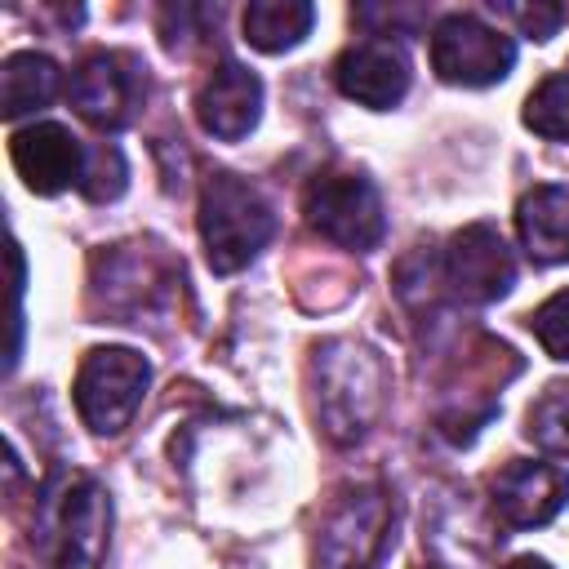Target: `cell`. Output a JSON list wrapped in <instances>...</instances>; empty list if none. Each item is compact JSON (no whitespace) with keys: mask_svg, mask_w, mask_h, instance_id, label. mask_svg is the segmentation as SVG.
Listing matches in <instances>:
<instances>
[{"mask_svg":"<svg viewBox=\"0 0 569 569\" xmlns=\"http://www.w3.org/2000/svg\"><path fill=\"white\" fill-rule=\"evenodd\" d=\"M111 538V502L84 471H58L40 489L36 547L49 569H102Z\"/></svg>","mask_w":569,"mask_h":569,"instance_id":"obj_1","label":"cell"},{"mask_svg":"<svg viewBox=\"0 0 569 569\" xmlns=\"http://www.w3.org/2000/svg\"><path fill=\"white\" fill-rule=\"evenodd\" d=\"M387 396V369L373 347L333 338L316 351V418L329 440L351 445L369 431Z\"/></svg>","mask_w":569,"mask_h":569,"instance_id":"obj_2","label":"cell"},{"mask_svg":"<svg viewBox=\"0 0 569 569\" xmlns=\"http://www.w3.org/2000/svg\"><path fill=\"white\" fill-rule=\"evenodd\" d=\"M271 231H276V213L253 182H244L227 169L204 178V187H200V240H204V258L218 276L249 267L258 258V249L271 240Z\"/></svg>","mask_w":569,"mask_h":569,"instance_id":"obj_3","label":"cell"},{"mask_svg":"<svg viewBox=\"0 0 569 569\" xmlns=\"http://www.w3.org/2000/svg\"><path fill=\"white\" fill-rule=\"evenodd\" d=\"M396 502L382 485H351L333 498L316 533V569H382L391 551Z\"/></svg>","mask_w":569,"mask_h":569,"instance_id":"obj_4","label":"cell"},{"mask_svg":"<svg viewBox=\"0 0 569 569\" xmlns=\"http://www.w3.org/2000/svg\"><path fill=\"white\" fill-rule=\"evenodd\" d=\"M151 382V365L133 347H93L76 369V413L89 431L116 436L138 413Z\"/></svg>","mask_w":569,"mask_h":569,"instance_id":"obj_5","label":"cell"},{"mask_svg":"<svg viewBox=\"0 0 569 569\" xmlns=\"http://www.w3.org/2000/svg\"><path fill=\"white\" fill-rule=\"evenodd\" d=\"M302 213L311 222V231H320L325 240L342 244V249H373L387 231L382 218V196L365 173H316L302 191Z\"/></svg>","mask_w":569,"mask_h":569,"instance_id":"obj_6","label":"cell"},{"mask_svg":"<svg viewBox=\"0 0 569 569\" xmlns=\"http://www.w3.org/2000/svg\"><path fill=\"white\" fill-rule=\"evenodd\" d=\"M511 67H516V40L480 22L476 13H445L431 27V71L445 84L485 89L507 80Z\"/></svg>","mask_w":569,"mask_h":569,"instance_id":"obj_7","label":"cell"},{"mask_svg":"<svg viewBox=\"0 0 569 569\" xmlns=\"http://www.w3.org/2000/svg\"><path fill=\"white\" fill-rule=\"evenodd\" d=\"M440 280L449 284V293L458 302H471V307H489V302L507 298L516 284V258H511L502 231L489 222H471V227L453 231L440 253Z\"/></svg>","mask_w":569,"mask_h":569,"instance_id":"obj_8","label":"cell"},{"mask_svg":"<svg viewBox=\"0 0 569 569\" xmlns=\"http://www.w3.org/2000/svg\"><path fill=\"white\" fill-rule=\"evenodd\" d=\"M333 80H338L342 98H351L369 111H391L409 93V58L396 40L365 36L338 53Z\"/></svg>","mask_w":569,"mask_h":569,"instance_id":"obj_9","label":"cell"},{"mask_svg":"<svg viewBox=\"0 0 569 569\" xmlns=\"http://www.w3.org/2000/svg\"><path fill=\"white\" fill-rule=\"evenodd\" d=\"M569 502V471L556 462H507L489 485V507L507 529H538Z\"/></svg>","mask_w":569,"mask_h":569,"instance_id":"obj_10","label":"cell"},{"mask_svg":"<svg viewBox=\"0 0 569 569\" xmlns=\"http://www.w3.org/2000/svg\"><path fill=\"white\" fill-rule=\"evenodd\" d=\"M67 98H71L76 116L89 120L93 129H102V133L120 129L133 111V98H138L133 62L124 53H111V49L84 53L67 80Z\"/></svg>","mask_w":569,"mask_h":569,"instance_id":"obj_11","label":"cell"},{"mask_svg":"<svg viewBox=\"0 0 569 569\" xmlns=\"http://www.w3.org/2000/svg\"><path fill=\"white\" fill-rule=\"evenodd\" d=\"M9 160H13L18 178L27 182V191H36V196H58L71 182H80V173H84V147L71 138V129H62L53 120L13 129Z\"/></svg>","mask_w":569,"mask_h":569,"instance_id":"obj_12","label":"cell"},{"mask_svg":"<svg viewBox=\"0 0 569 569\" xmlns=\"http://www.w3.org/2000/svg\"><path fill=\"white\" fill-rule=\"evenodd\" d=\"M258 116H262V80L244 62L222 58L209 71V80L200 84V93H196L200 129L222 138V142H240V138L253 133Z\"/></svg>","mask_w":569,"mask_h":569,"instance_id":"obj_13","label":"cell"},{"mask_svg":"<svg viewBox=\"0 0 569 569\" xmlns=\"http://www.w3.org/2000/svg\"><path fill=\"white\" fill-rule=\"evenodd\" d=\"M516 231L533 262L542 267L569 262V187L542 182L525 191L516 204Z\"/></svg>","mask_w":569,"mask_h":569,"instance_id":"obj_14","label":"cell"},{"mask_svg":"<svg viewBox=\"0 0 569 569\" xmlns=\"http://www.w3.org/2000/svg\"><path fill=\"white\" fill-rule=\"evenodd\" d=\"M58 98V62L49 53H9L0 67V116L22 120L31 111H44Z\"/></svg>","mask_w":569,"mask_h":569,"instance_id":"obj_15","label":"cell"},{"mask_svg":"<svg viewBox=\"0 0 569 569\" xmlns=\"http://www.w3.org/2000/svg\"><path fill=\"white\" fill-rule=\"evenodd\" d=\"M316 22V9L307 0H253L244 9V40L262 53H284L293 49Z\"/></svg>","mask_w":569,"mask_h":569,"instance_id":"obj_16","label":"cell"},{"mask_svg":"<svg viewBox=\"0 0 569 569\" xmlns=\"http://www.w3.org/2000/svg\"><path fill=\"white\" fill-rule=\"evenodd\" d=\"M525 436L547 458H569V382H547L525 413Z\"/></svg>","mask_w":569,"mask_h":569,"instance_id":"obj_17","label":"cell"},{"mask_svg":"<svg viewBox=\"0 0 569 569\" xmlns=\"http://www.w3.org/2000/svg\"><path fill=\"white\" fill-rule=\"evenodd\" d=\"M525 124L538 138L569 142V71H551L529 98H525Z\"/></svg>","mask_w":569,"mask_h":569,"instance_id":"obj_18","label":"cell"},{"mask_svg":"<svg viewBox=\"0 0 569 569\" xmlns=\"http://www.w3.org/2000/svg\"><path fill=\"white\" fill-rule=\"evenodd\" d=\"M124 178H129L124 156H120L116 147L98 142L93 151H84V173H80V182H76V187H80L93 204H107V200H116V196L124 191Z\"/></svg>","mask_w":569,"mask_h":569,"instance_id":"obj_19","label":"cell"},{"mask_svg":"<svg viewBox=\"0 0 569 569\" xmlns=\"http://www.w3.org/2000/svg\"><path fill=\"white\" fill-rule=\"evenodd\" d=\"M529 329H533V338L542 342V351L551 360H569V289H560L542 307H533Z\"/></svg>","mask_w":569,"mask_h":569,"instance_id":"obj_20","label":"cell"},{"mask_svg":"<svg viewBox=\"0 0 569 569\" xmlns=\"http://www.w3.org/2000/svg\"><path fill=\"white\" fill-rule=\"evenodd\" d=\"M493 9L502 18H511L520 27V36H529V40H551L556 27L565 22V9L560 4H547V0H533V4H498L493 0Z\"/></svg>","mask_w":569,"mask_h":569,"instance_id":"obj_21","label":"cell"},{"mask_svg":"<svg viewBox=\"0 0 569 569\" xmlns=\"http://www.w3.org/2000/svg\"><path fill=\"white\" fill-rule=\"evenodd\" d=\"M507 569H551V565H547L542 556H516V560H511Z\"/></svg>","mask_w":569,"mask_h":569,"instance_id":"obj_22","label":"cell"},{"mask_svg":"<svg viewBox=\"0 0 569 569\" xmlns=\"http://www.w3.org/2000/svg\"><path fill=\"white\" fill-rule=\"evenodd\" d=\"M565 18H569V9H565Z\"/></svg>","mask_w":569,"mask_h":569,"instance_id":"obj_23","label":"cell"}]
</instances>
